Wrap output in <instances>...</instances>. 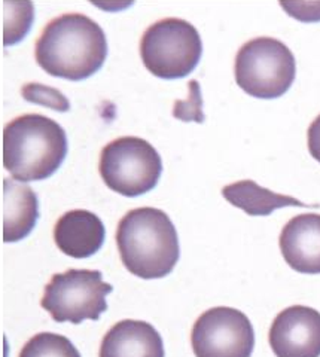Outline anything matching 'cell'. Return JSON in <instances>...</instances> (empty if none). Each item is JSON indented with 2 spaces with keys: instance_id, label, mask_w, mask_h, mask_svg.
Segmentation results:
<instances>
[{
  "instance_id": "cell-1",
  "label": "cell",
  "mask_w": 320,
  "mask_h": 357,
  "mask_svg": "<svg viewBox=\"0 0 320 357\" xmlns=\"http://www.w3.org/2000/svg\"><path fill=\"white\" fill-rule=\"evenodd\" d=\"M35 57L47 73L82 81L102 69L107 57V39L103 29L90 17L63 14L42 30Z\"/></svg>"
},
{
  "instance_id": "cell-2",
  "label": "cell",
  "mask_w": 320,
  "mask_h": 357,
  "mask_svg": "<svg viewBox=\"0 0 320 357\" xmlns=\"http://www.w3.org/2000/svg\"><path fill=\"white\" fill-rule=\"evenodd\" d=\"M116 245L127 270L145 280L169 275L181 258L178 231L155 207L130 210L118 223Z\"/></svg>"
},
{
  "instance_id": "cell-3",
  "label": "cell",
  "mask_w": 320,
  "mask_h": 357,
  "mask_svg": "<svg viewBox=\"0 0 320 357\" xmlns=\"http://www.w3.org/2000/svg\"><path fill=\"white\" fill-rule=\"evenodd\" d=\"M68 148L64 128L45 115H21L3 128V167L18 182L52 176L63 164Z\"/></svg>"
},
{
  "instance_id": "cell-4",
  "label": "cell",
  "mask_w": 320,
  "mask_h": 357,
  "mask_svg": "<svg viewBox=\"0 0 320 357\" xmlns=\"http://www.w3.org/2000/svg\"><path fill=\"white\" fill-rule=\"evenodd\" d=\"M203 42L198 30L182 18H162L151 24L140 40L146 69L161 79H179L200 63Z\"/></svg>"
},
{
  "instance_id": "cell-5",
  "label": "cell",
  "mask_w": 320,
  "mask_h": 357,
  "mask_svg": "<svg viewBox=\"0 0 320 357\" xmlns=\"http://www.w3.org/2000/svg\"><path fill=\"white\" fill-rule=\"evenodd\" d=\"M234 73L237 85L246 94L257 98H277L292 86L296 61L283 42L261 36L238 50Z\"/></svg>"
},
{
  "instance_id": "cell-6",
  "label": "cell",
  "mask_w": 320,
  "mask_h": 357,
  "mask_svg": "<svg viewBox=\"0 0 320 357\" xmlns=\"http://www.w3.org/2000/svg\"><path fill=\"white\" fill-rule=\"evenodd\" d=\"M98 170L112 191L133 198L157 186L162 161L158 151L140 137L124 136L107 143L100 153Z\"/></svg>"
},
{
  "instance_id": "cell-7",
  "label": "cell",
  "mask_w": 320,
  "mask_h": 357,
  "mask_svg": "<svg viewBox=\"0 0 320 357\" xmlns=\"http://www.w3.org/2000/svg\"><path fill=\"white\" fill-rule=\"evenodd\" d=\"M114 286L103 282L97 270H68L54 274L45 286L40 305L59 321L79 325L84 320H98L107 310L106 296Z\"/></svg>"
},
{
  "instance_id": "cell-8",
  "label": "cell",
  "mask_w": 320,
  "mask_h": 357,
  "mask_svg": "<svg viewBox=\"0 0 320 357\" xmlns=\"http://www.w3.org/2000/svg\"><path fill=\"white\" fill-rule=\"evenodd\" d=\"M195 357H250L255 347L252 321L240 310L215 307L197 319L191 332Z\"/></svg>"
},
{
  "instance_id": "cell-9",
  "label": "cell",
  "mask_w": 320,
  "mask_h": 357,
  "mask_svg": "<svg viewBox=\"0 0 320 357\" xmlns=\"http://www.w3.org/2000/svg\"><path fill=\"white\" fill-rule=\"evenodd\" d=\"M268 341L277 357H320V312L292 305L274 319Z\"/></svg>"
},
{
  "instance_id": "cell-10",
  "label": "cell",
  "mask_w": 320,
  "mask_h": 357,
  "mask_svg": "<svg viewBox=\"0 0 320 357\" xmlns=\"http://www.w3.org/2000/svg\"><path fill=\"white\" fill-rule=\"evenodd\" d=\"M280 250L288 265L301 274H320V215L292 218L282 229Z\"/></svg>"
},
{
  "instance_id": "cell-11",
  "label": "cell",
  "mask_w": 320,
  "mask_h": 357,
  "mask_svg": "<svg viewBox=\"0 0 320 357\" xmlns=\"http://www.w3.org/2000/svg\"><path fill=\"white\" fill-rule=\"evenodd\" d=\"M106 228L93 211L76 208L64 213L54 228L57 248L75 259H86L103 248Z\"/></svg>"
},
{
  "instance_id": "cell-12",
  "label": "cell",
  "mask_w": 320,
  "mask_h": 357,
  "mask_svg": "<svg viewBox=\"0 0 320 357\" xmlns=\"http://www.w3.org/2000/svg\"><path fill=\"white\" fill-rule=\"evenodd\" d=\"M164 342L151 323L123 320L110 328L98 357H164Z\"/></svg>"
},
{
  "instance_id": "cell-13",
  "label": "cell",
  "mask_w": 320,
  "mask_h": 357,
  "mask_svg": "<svg viewBox=\"0 0 320 357\" xmlns=\"http://www.w3.org/2000/svg\"><path fill=\"white\" fill-rule=\"evenodd\" d=\"M39 219V199L29 186L3 178L2 191V232L5 243L26 238Z\"/></svg>"
},
{
  "instance_id": "cell-14",
  "label": "cell",
  "mask_w": 320,
  "mask_h": 357,
  "mask_svg": "<svg viewBox=\"0 0 320 357\" xmlns=\"http://www.w3.org/2000/svg\"><path fill=\"white\" fill-rule=\"evenodd\" d=\"M222 195L229 204H233L237 208H241L249 216H270L274 210L282 207H316L301 203L289 195L275 194L267 188L259 186L253 181H240L231 183L222 188Z\"/></svg>"
},
{
  "instance_id": "cell-15",
  "label": "cell",
  "mask_w": 320,
  "mask_h": 357,
  "mask_svg": "<svg viewBox=\"0 0 320 357\" xmlns=\"http://www.w3.org/2000/svg\"><path fill=\"white\" fill-rule=\"evenodd\" d=\"M20 357H81V353L63 335L40 332L26 342Z\"/></svg>"
},
{
  "instance_id": "cell-16",
  "label": "cell",
  "mask_w": 320,
  "mask_h": 357,
  "mask_svg": "<svg viewBox=\"0 0 320 357\" xmlns=\"http://www.w3.org/2000/svg\"><path fill=\"white\" fill-rule=\"evenodd\" d=\"M3 10V45L17 43L23 40L33 22V3H2Z\"/></svg>"
},
{
  "instance_id": "cell-17",
  "label": "cell",
  "mask_w": 320,
  "mask_h": 357,
  "mask_svg": "<svg viewBox=\"0 0 320 357\" xmlns=\"http://www.w3.org/2000/svg\"><path fill=\"white\" fill-rule=\"evenodd\" d=\"M21 96L24 100L35 105H42L45 107L59 110V112H68L70 109V102L57 88L47 86L43 84L31 82L21 88Z\"/></svg>"
},
{
  "instance_id": "cell-18",
  "label": "cell",
  "mask_w": 320,
  "mask_h": 357,
  "mask_svg": "<svg viewBox=\"0 0 320 357\" xmlns=\"http://www.w3.org/2000/svg\"><path fill=\"white\" fill-rule=\"evenodd\" d=\"M173 116L185 122H204L203 112V97L201 88L198 81L192 79L188 82V97L186 100H176L173 107Z\"/></svg>"
},
{
  "instance_id": "cell-19",
  "label": "cell",
  "mask_w": 320,
  "mask_h": 357,
  "mask_svg": "<svg viewBox=\"0 0 320 357\" xmlns=\"http://www.w3.org/2000/svg\"><path fill=\"white\" fill-rule=\"evenodd\" d=\"M280 6L288 13L291 17L300 21H319L320 20V2L310 3H284Z\"/></svg>"
},
{
  "instance_id": "cell-20",
  "label": "cell",
  "mask_w": 320,
  "mask_h": 357,
  "mask_svg": "<svg viewBox=\"0 0 320 357\" xmlns=\"http://www.w3.org/2000/svg\"><path fill=\"white\" fill-rule=\"evenodd\" d=\"M307 143L313 158L320 162V115L308 127Z\"/></svg>"
}]
</instances>
